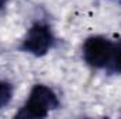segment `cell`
Here are the masks:
<instances>
[{"mask_svg": "<svg viewBox=\"0 0 121 119\" xmlns=\"http://www.w3.org/2000/svg\"><path fill=\"white\" fill-rule=\"evenodd\" d=\"M11 98V87L7 83L0 81V108L4 107Z\"/></svg>", "mask_w": 121, "mask_h": 119, "instance_id": "cell-5", "label": "cell"}, {"mask_svg": "<svg viewBox=\"0 0 121 119\" xmlns=\"http://www.w3.org/2000/svg\"><path fill=\"white\" fill-rule=\"evenodd\" d=\"M9 0H0V8H3L4 6H6V3H7Z\"/></svg>", "mask_w": 121, "mask_h": 119, "instance_id": "cell-6", "label": "cell"}, {"mask_svg": "<svg viewBox=\"0 0 121 119\" xmlns=\"http://www.w3.org/2000/svg\"><path fill=\"white\" fill-rule=\"evenodd\" d=\"M114 45L101 36H91L83 45L85 60L93 67H103L110 63Z\"/></svg>", "mask_w": 121, "mask_h": 119, "instance_id": "cell-2", "label": "cell"}, {"mask_svg": "<svg viewBox=\"0 0 121 119\" xmlns=\"http://www.w3.org/2000/svg\"><path fill=\"white\" fill-rule=\"evenodd\" d=\"M108 64H111V67H113L114 71L121 73V44L114 45L113 55H111V59H110Z\"/></svg>", "mask_w": 121, "mask_h": 119, "instance_id": "cell-4", "label": "cell"}, {"mask_svg": "<svg viewBox=\"0 0 121 119\" xmlns=\"http://www.w3.org/2000/svg\"><path fill=\"white\" fill-rule=\"evenodd\" d=\"M51 41H52V36H51L49 28L42 24H35L34 27H31L28 34L26 35L23 48L32 55L41 56L48 52L51 46Z\"/></svg>", "mask_w": 121, "mask_h": 119, "instance_id": "cell-3", "label": "cell"}, {"mask_svg": "<svg viewBox=\"0 0 121 119\" xmlns=\"http://www.w3.org/2000/svg\"><path fill=\"white\" fill-rule=\"evenodd\" d=\"M58 107V98L45 86H35L31 90L27 104L17 114V118H45L49 111Z\"/></svg>", "mask_w": 121, "mask_h": 119, "instance_id": "cell-1", "label": "cell"}]
</instances>
